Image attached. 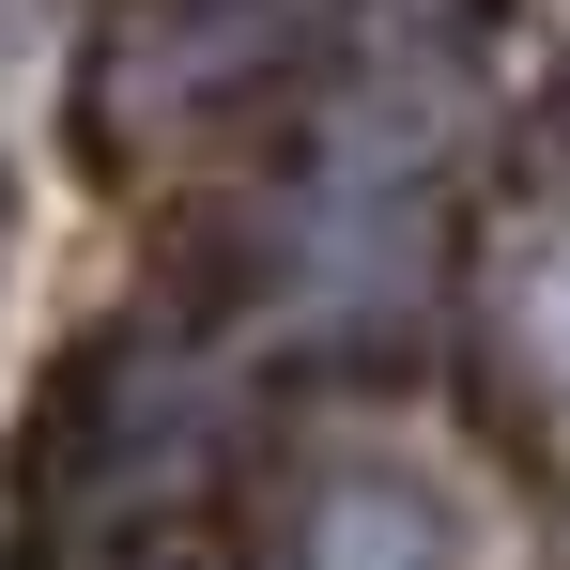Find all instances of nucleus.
<instances>
[{
  "label": "nucleus",
  "instance_id": "nucleus-1",
  "mask_svg": "<svg viewBox=\"0 0 570 570\" xmlns=\"http://www.w3.org/2000/svg\"><path fill=\"white\" fill-rule=\"evenodd\" d=\"M0 263H16V186H0Z\"/></svg>",
  "mask_w": 570,
  "mask_h": 570
}]
</instances>
